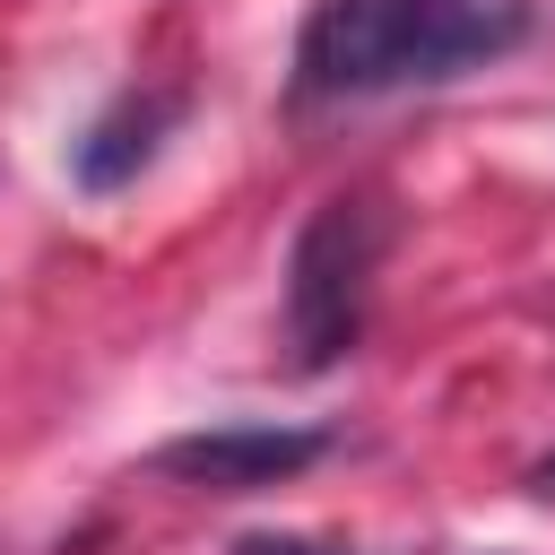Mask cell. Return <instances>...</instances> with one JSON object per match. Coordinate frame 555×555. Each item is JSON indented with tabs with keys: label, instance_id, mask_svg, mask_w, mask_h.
<instances>
[{
	"label": "cell",
	"instance_id": "1",
	"mask_svg": "<svg viewBox=\"0 0 555 555\" xmlns=\"http://www.w3.org/2000/svg\"><path fill=\"white\" fill-rule=\"evenodd\" d=\"M529 35V0H312L295 35V104H356L442 87L503 61Z\"/></svg>",
	"mask_w": 555,
	"mask_h": 555
},
{
	"label": "cell",
	"instance_id": "3",
	"mask_svg": "<svg viewBox=\"0 0 555 555\" xmlns=\"http://www.w3.org/2000/svg\"><path fill=\"white\" fill-rule=\"evenodd\" d=\"M321 451H330L321 425H208V434L147 451V468L173 486H199V494H260V486H286L295 468H312Z\"/></svg>",
	"mask_w": 555,
	"mask_h": 555
},
{
	"label": "cell",
	"instance_id": "4",
	"mask_svg": "<svg viewBox=\"0 0 555 555\" xmlns=\"http://www.w3.org/2000/svg\"><path fill=\"white\" fill-rule=\"evenodd\" d=\"M182 121V95H121L87 139H78V182L87 191H113V182H130L147 156H156V139Z\"/></svg>",
	"mask_w": 555,
	"mask_h": 555
},
{
	"label": "cell",
	"instance_id": "2",
	"mask_svg": "<svg viewBox=\"0 0 555 555\" xmlns=\"http://www.w3.org/2000/svg\"><path fill=\"white\" fill-rule=\"evenodd\" d=\"M382 243H390V225H382V208L356 199V191H347V199H321V208L304 217V234H295V251H286V347H295L304 373L356 356Z\"/></svg>",
	"mask_w": 555,
	"mask_h": 555
},
{
	"label": "cell",
	"instance_id": "5",
	"mask_svg": "<svg viewBox=\"0 0 555 555\" xmlns=\"http://www.w3.org/2000/svg\"><path fill=\"white\" fill-rule=\"evenodd\" d=\"M225 555H364V546H347V538H304V529H251V538H234Z\"/></svg>",
	"mask_w": 555,
	"mask_h": 555
}]
</instances>
